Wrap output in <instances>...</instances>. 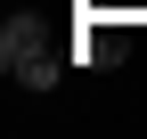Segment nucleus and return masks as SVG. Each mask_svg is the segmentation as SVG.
I'll return each mask as SVG.
<instances>
[{
    "label": "nucleus",
    "mask_w": 147,
    "mask_h": 139,
    "mask_svg": "<svg viewBox=\"0 0 147 139\" xmlns=\"http://www.w3.org/2000/svg\"><path fill=\"white\" fill-rule=\"evenodd\" d=\"M0 74H8V82H25V90H57L65 49L49 41V25H41V16H8V25H0Z\"/></svg>",
    "instance_id": "1"
}]
</instances>
